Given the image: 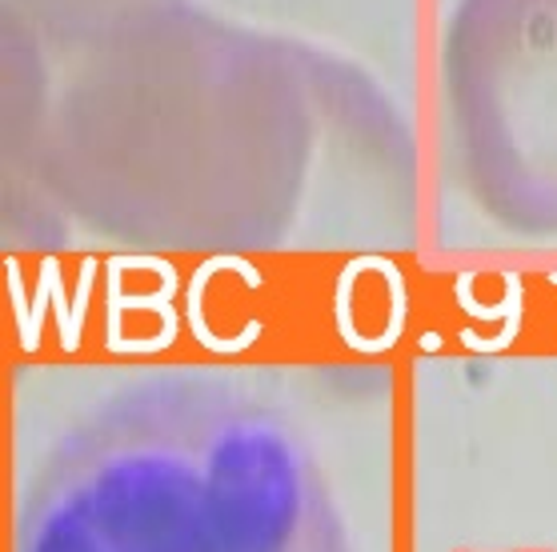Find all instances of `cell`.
I'll return each mask as SVG.
<instances>
[{"mask_svg":"<svg viewBox=\"0 0 557 552\" xmlns=\"http://www.w3.org/2000/svg\"><path fill=\"white\" fill-rule=\"evenodd\" d=\"M421 349L437 352V349H442V337H437V333H425V337H421Z\"/></svg>","mask_w":557,"mask_h":552,"instance_id":"3957f363","label":"cell"},{"mask_svg":"<svg viewBox=\"0 0 557 552\" xmlns=\"http://www.w3.org/2000/svg\"><path fill=\"white\" fill-rule=\"evenodd\" d=\"M549 280H554V285H557V276H549Z\"/></svg>","mask_w":557,"mask_h":552,"instance_id":"277c9868","label":"cell"},{"mask_svg":"<svg viewBox=\"0 0 557 552\" xmlns=\"http://www.w3.org/2000/svg\"><path fill=\"white\" fill-rule=\"evenodd\" d=\"M502 289H506V301L497 304V309H482V304L473 301V273H461L457 276V301L466 309L473 321H506L497 337H473L469 328H461V344L473 352H502L509 349L521 333V301H525V280L518 273H502Z\"/></svg>","mask_w":557,"mask_h":552,"instance_id":"7a4b0ae2","label":"cell"},{"mask_svg":"<svg viewBox=\"0 0 557 552\" xmlns=\"http://www.w3.org/2000/svg\"><path fill=\"white\" fill-rule=\"evenodd\" d=\"M9 276H13V301H16V328H21V349H37L40 344V313H45V304L49 297L57 301V321H61V344L69 352L81 344V325H85V316L76 313V309H64V292H61V280H57V261H45L40 264V289L33 297V304L25 301V280H21V268L16 261H9Z\"/></svg>","mask_w":557,"mask_h":552,"instance_id":"6da1fadb","label":"cell"}]
</instances>
